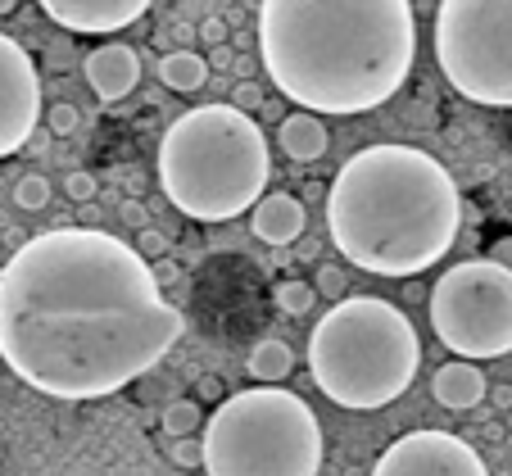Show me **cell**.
I'll use <instances>...</instances> for the list:
<instances>
[{
  "label": "cell",
  "mask_w": 512,
  "mask_h": 476,
  "mask_svg": "<svg viewBox=\"0 0 512 476\" xmlns=\"http://www.w3.org/2000/svg\"><path fill=\"white\" fill-rule=\"evenodd\" d=\"M204 422L209 418L200 413L195 399H173V404L164 408V436H173V440H200Z\"/></svg>",
  "instance_id": "obj_18"
},
{
  "label": "cell",
  "mask_w": 512,
  "mask_h": 476,
  "mask_svg": "<svg viewBox=\"0 0 512 476\" xmlns=\"http://www.w3.org/2000/svg\"><path fill=\"white\" fill-rule=\"evenodd\" d=\"M5 14H14V0H0V19H5Z\"/></svg>",
  "instance_id": "obj_32"
},
{
  "label": "cell",
  "mask_w": 512,
  "mask_h": 476,
  "mask_svg": "<svg viewBox=\"0 0 512 476\" xmlns=\"http://www.w3.org/2000/svg\"><path fill=\"white\" fill-rule=\"evenodd\" d=\"M46 127L55 136H68V132H78L82 127V109L78 105H68V100H59V105L46 109Z\"/></svg>",
  "instance_id": "obj_21"
},
{
  "label": "cell",
  "mask_w": 512,
  "mask_h": 476,
  "mask_svg": "<svg viewBox=\"0 0 512 476\" xmlns=\"http://www.w3.org/2000/svg\"><path fill=\"white\" fill-rule=\"evenodd\" d=\"M245 368H250V377L263 381V386H281V381L290 377V368H295V350H290L286 340L268 336V340H259V345L250 350Z\"/></svg>",
  "instance_id": "obj_17"
},
{
  "label": "cell",
  "mask_w": 512,
  "mask_h": 476,
  "mask_svg": "<svg viewBox=\"0 0 512 476\" xmlns=\"http://www.w3.org/2000/svg\"><path fill=\"white\" fill-rule=\"evenodd\" d=\"M463 195L417 146H368L340 164L327 195L336 250L372 277H417L458 241Z\"/></svg>",
  "instance_id": "obj_3"
},
{
  "label": "cell",
  "mask_w": 512,
  "mask_h": 476,
  "mask_svg": "<svg viewBox=\"0 0 512 476\" xmlns=\"http://www.w3.org/2000/svg\"><path fill=\"white\" fill-rule=\"evenodd\" d=\"M272 300H277L281 313H290V318H304V313H313V304H318V291H313V282L290 277V282L272 286Z\"/></svg>",
  "instance_id": "obj_19"
},
{
  "label": "cell",
  "mask_w": 512,
  "mask_h": 476,
  "mask_svg": "<svg viewBox=\"0 0 512 476\" xmlns=\"http://www.w3.org/2000/svg\"><path fill=\"white\" fill-rule=\"evenodd\" d=\"M96 191H100V182L87 173V168H73V173L64 177V195L73 204H91V200H96Z\"/></svg>",
  "instance_id": "obj_22"
},
{
  "label": "cell",
  "mask_w": 512,
  "mask_h": 476,
  "mask_svg": "<svg viewBox=\"0 0 512 476\" xmlns=\"http://www.w3.org/2000/svg\"><path fill=\"white\" fill-rule=\"evenodd\" d=\"M227 37H232V28H227L223 14H209V19L200 23V41H204L209 50H223V46H227Z\"/></svg>",
  "instance_id": "obj_24"
},
{
  "label": "cell",
  "mask_w": 512,
  "mask_h": 476,
  "mask_svg": "<svg viewBox=\"0 0 512 476\" xmlns=\"http://www.w3.org/2000/svg\"><path fill=\"white\" fill-rule=\"evenodd\" d=\"M204 476H318L322 427L295 390H236L204 422Z\"/></svg>",
  "instance_id": "obj_6"
},
{
  "label": "cell",
  "mask_w": 512,
  "mask_h": 476,
  "mask_svg": "<svg viewBox=\"0 0 512 476\" xmlns=\"http://www.w3.org/2000/svg\"><path fill=\"white\" fill-rule=\"evenodd\" d=\"M435 340L463 363L512 354V272L494 259H467L431 291Z\"/></svg>",
  "instance_id": "obj_8"
},
{
  "label": "cell",
  "mask_w": 512,
  "mask_h": 476,
  "mask_svg": "<svg viewBox=\"0 0 512 476\" xmlns=\"http://www.w3.org/2000/svg\"><path fill=\"white\" fill-rule=\"evenodd\" d=\"M372 476H490L472 445L454 431H408L377 458Z\"/></svg>",
  "instance_id": "obj_10"
},
{
  "label": "cell",
  "mask_w": 512,
  "mask_h": 476,
  "mask_svg": "<svg viewBox=\"0 0 512 476\" xmlns=\"http://www.w3.org/2000/svg\"><path fill=\"white\" fill-rule=\"evenodd\" d=\"M168 454H173V463L200 467V472H204V445H200V440H173V445H168Z\"/></svg>",
  "instance_id": "obj_25"
},
{
  "label": "cell",
  "mask_w": 512,
  "mask_h": 476,
  "mask_svg": "<svg viewBox=\"0 0 512 476\" xmlns=\"http://www.w3.org/2000/svg\"><path fill=\"white\" fill-rule=\"evenodd\" d=\"M422 363V340L413 322L377 295H354L327 309L309 336L313 386L340 408L372 413L413 386Z\"/></svg>",
  "instance_id": "obj_5"
},
{
  "label": "cell",
  "mask_w": 512,
  "mask_h": 476,
  "mask_svg": "<svg viewBox=\"0 0 512 476\" xmlns=\"http://www.w3.org/2000/svg\"><path fill=\"white\" fill-rule=\"evenodd\" d=\"M431 395H435V404H445L449 413H467V408H476L485 395H490V381H485V372L476 368V363L458 359V363L435 368Z\"/></svg>",
  "instance_id": "obj_14"
},
{
  "label": "cell",
  "mask_w": 512,
  "mask_h": 476,
  "mask_svg": "<svg viewBox=\"0 0 512 476\" xmlns=\"http://www.w3.org/2000/svg\"><path fill=\"white\" fill-rule=\"evenodd\" d=\"M87 82L105 105H118V100H127L136 91V82H141V55H136L132 46H123V41L96 46L87 55Z\"/></svg>",
  "instance_id": "obj_12"
},
{
  "label": "cell",
  "mask_w": 512,
  "mask_h": 476,
  "mask_svg": "<svg viewBox=\"0 0 512 476\" xmlns=\"http://www.w3.org/2000/svg\"><path fill=\"white\" fill-rule=\"evenodd\" d=\"M159 82H164L168 91L191 96V91H200L204 82H209V59L195 55V50H168V55L159 59Z\"/></svg>",
  "instance_id": "obj_16"
},
{
  "label": "cell",
  "mask_w": 512,
  "mask_h": 476,
  "mask_svg": "<svg viewBox=\"0 0 512 476\" xmlns=\"http://www.w3.org/2000/svg\"><path fill=\"white\" fill-rule=\"evenodd\" d=\"M227 64H232L236 68V55H232V50H213V55H209V68H227Z\"/></svg>",
  "instance_id": "obj_30"
},
{
  "label": "cell",
  "mask_w": 512,
  "mask_h": 476,
  "mask_svg": "<svg viewBox=\"0 0 512 476\" xmlns=\"http://www.w3.org/2000/svg\"><path fill=\"white\" fill-rule=\"evenodd\" d=\"M14 204H19V209H46L50 204V182L41 173H23L19 182H14Z\"/></svg>",
  "instance_id": "obj_20"
},
{
  "label": "cell",
  "mask_w": 512,
  "mask_h": 476,
  "mask_svg": "<svg viewBox=\"0 0 512 476\" xmlns=\"http://www.w3.org/2000/svg\"><path fill=\"white\" fill-rule=\"evenodd\" d=\"M41 118V78L32 55L0 32V159L19 155Z\"/></svg>",
  "instance_id": "obj_9"
},
{
  "label": "cell",
  "mask_w": 512,
  "mask_h": 476,
  "mask_svg": "<svg viewBox=\"0 0 512 476\" xmlns=\"http://www.w3.org/2000/svg\"><path fill=\"white\" fill-rule=\"evenodd\" d=\"M259 55L300 114H368L408 82L417 14L408 0H263Z\"/></svg>",
  "instance_id": "obj_2"
},
{
  "label": "cell",
  "mask_w": 512,
  "mask_h": 476,
  "mask_svg": "<svg viewBox=\"0 0 512 476\" xmlns=\"http://www.w3.org/2000/svg\"><path fill=\"white\" fill-rule=\"evenodd\" d=\"M435 64L472 105L512 109V0H445L435 10Z\"/></svg>",
  "instance_id": "obj_7"
},
{
  "label": "cell",
  "mask_w": 512,
  "mask_h": 476,
  "mask_svg": "<svg viewBox=\"0 0 512 476\" xmlns=\"http://www.w3.org/2000/svg\"><path fill=\"white\" fill-rule=\"evenodd\" d=\"M277 146H281V155L295 159V164H313V159H322V155H327V146H331L327 123H322L318 114H290V118H281Z\"/></svg>",
  "instance_id": "obj_15"
},
{
  "label": "cell",
  "mask_w": 512,
  "mask_h": 476,
  "mask_svg": "<svg viewBox=\"0 0 512 476\" xmlns=\"http://www.w3.org/2000/svg\"><path fill=\"white\" fill-rule=\"evenodd\" d=\"M345 272L336 268V263H322L318 268V277H313V291L318 295H327V300H340V295H345Z\"/></svg>",
  "instance_id": "obj_23"
},
{
  "label": "cell",
  "mask_w": 512,
  "mask_h": 476,
  "mask_svg": "<svg viewBox=\"0 0 512 476\" xmlns=\"http://www.w3.org/2000/svg\"><path fill=\"white\" fill-rule=\"evenodd\" d=\"M118 214H123V223L136 227V232H145V227H150V209H145L141 200H123V209H118Z\"/></svg>",
  "instance_id": "obj_27"
},
{
  "label": "cell",
  "mask_w": 512,
  "mask_h": 476,
  "mask_svg": "<svg viewBox=\"0 0 512 476\" xmlns=\"http://www.w3.org/2000/svg\"><path fill=\"white\" fill-rule=\"evenodd\" d=\"M490 259H494V263H503V268L512 272V236H499V241L490 245Z\"/></svg>",
  "instance_id": "obj_29"
},
{
  "label": "cell",
  "mask_w": 512,
  "mask_h": 476,
  "mask_svg": "<svg viewBox=\"0 0 512 476\" xmlns=\"http://www.w3.org/2000/svg\"><path fill=\"white\" fill-rule=\"evenodd\" d=\"M150 0H41V14L68 32H87V37H105V32H123L136 19H145Z\"/></svg>",
  "instance_id": "obj_11"
},
{
  "label": "cell",
  "mask_w": 512,
  "mask_h": 476,
  "mask_svg": "<svg viewBox=\"0 0 512 476\" xmlns=\"http://www.w3.org/2000/svg\"><path fill=\"white\" fill-rule=\"evenodd\" d=\"M494 404L508 408V404H512V386H499V390H494Z\"/></svg>",
  "instance_id": "obj_31"
},
{
  "label": "cell",
  "mask_w": 512,
  "mask_h": 476,
  "mask_svg": "<svg viewBox=\"0 0 512 476\" xmlns=\"http://www.w3.org/2000/svg\"><path fill=\"white\" fill-rule=\"evenodd\" d=\"M304 218H309L304 214V200H295L290 191H272L254 204L250 227L263 245H290L304 236Z\"/></svg>",
  "instance_id": "obj_13"
},
{
  "label": "cell",
  "mask_w": 512,
  "mask_h": 476,
  "mask_svg": "<svg viewBox=\"0 0 512 476\" xmlns=\"http://www.w3.org/2000/svg\"><path fill=\"white\" fill-rule=\"evenodd\" d=\"M272 177L268 136L236 105H200L173 118L159 141V186L195 223L250 214Z\"/></svg>",
  "instance_id": "obj_4"
},
{
  "label": "cell",
  "mask_w": 512,
  "mask_h": 476,
  "mask_svg": "<svg viewBox=\"0 0 512 476\" xmlns=\"http://www.w3.org/2000/svg\"><path fill=\"white\" fill-rule=\"evenodd\" d=\"M164 250H168V236H164V232H155V227H145V232L136 236V254H141L145 263H150V259H159V254H164Z\"/></svg>",
  "instance_id": "obj_26"
},
{
  "label": "cell",
  "mask_w": 512,
  "mask_h": 476,
  "mask_svg": "<svg viewBox=\"0 0 512 476\" xmlns=\"http://www.w3.org/2000/svg\"><path fill=\"white\" fill-rule=\"evenodd\" d=\"M259 105H263L259 87H254V82H241V91H236V109H241V114H250V109H259Z\"/></svg>",
  "instance_id": "obj_28"
},
{
  "label": "cell",
  "mask_w": 512,
  "mask_h": 476,
  "mask_svg": "<svg viewBox=\"0 0 512 476\" xmlns=\"http://www.w3.org/2000/svg\"><path fill=\"white\" fill-rule=\"evenodd\" d=\"M186 331L159 272L96 227H55L0 268V363L50 399H105Z\"/></svg>",
  "instance_id": "obj_1"
}]
</instances>
